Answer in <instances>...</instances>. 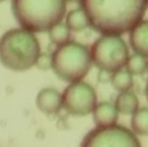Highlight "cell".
<instances>
[{
    "label": "cell",
    "mask_w": 148,
    "mask_h": 147,
    "mask_svg": "<svg viewBox=\"0 0 148 147\" xmlns=\"http://www.w3.org/2000/svg\"><path fill=\"white\" fill-rule=\"evenodd\" d=\"M81 7L96 32L122 36L143 20L148 0H81Z\"/></svg>",
    "instance_id": "obj_1"
},
{
    "label": "cell",
    "mask_w": 148,
    "mask_h": 147,
    "mask_svg": "<svg viewBox=\"0 0 148 147\" xmlns=\"http://www.w3.org/2000/svg\"><path fill=\"white\" fill-rule=\"evenodd\" d=\"M41 46L34 32L11 29L0 37V63L11 71H26L36 66Z\"/></svg>",
    "instance_id": "obj_2"
},
{
    "label": "cell",
    "mask_w": 148,
    "mask_h": 147,
    "mask_svg": "<svg viewBox=\"0 0 148 147\" xmlns=\"http://www.w3.org/2000/svg\"><path fill=\"white\" fill-rule=\"evenodd\" d=\"M66 0H12V12L20 26L34 33L49 32L66 16Z\"/></svg>",
    "instance_id": "obj_3"
},
{
    "label": "cell",
    "mask_w": 148,
    "mask_h": 147,
    "mask_svg": "<svg viewBox=\"0 0 148 147\" xmlns=\"http://www.w3.org/2000/svg\"><path fill=\"white\" fill-rule=\"evenodd\" d=\"M92 64L90 50L79 42L70 41L60 45L53 53V71L67 83L83 80Z\"/></svg>",
    "instance_id": "obj_4"
},
{
    "label": "cell",
    "mask_w": 148,
    "mask_h": 147,
    "mask_svg": "<svg viewBox=\"0 0 148 147\" xmlns=\"http://www.w3.org/2000/svg\"><path fill=\"white\" fill-rule=\"evenodd\" d=\"M93 64L101 72H113L123 68L130 57L129 46L118 34H101L90 47Z\"/></svg>",
    "instance_id": "obj_5"
},
{
    "label": "cell",
    "mask_w": 148,
    "mask_h": 147,
    "mask_svg": "<svg viewBox=\"0 0 148 147\" xmlns=\"http://www.w3.org/2000/svg\"><path fill=\"white\" fill-rule=\"evenodd\" d=\"M97 105V95L90 84L83 80L70 83L63 92V108L75 117L92 114Z\"/></svg>",
    "instance_id": "obj_6"
},
{
    "label": "cell",
    "mask_w": 148,
    "mask_h": 147,
    "mask_svg": "<svg viewBox=\"0 0 148 147\" xmlns=\"http://www.w3.org/2000/svg\"><path fill=\"white\" fill-rule=\"evenodd\" d=\"M83 146H140L136 134L119 125L96 128L84 137Z\"/></svg>",
    "instance_id": "obj_7"
},
{
    "label": "cell",
    "mask_w": 148,
    "mask_h": 147,
    "mask_svg": "<svg viewBox=\"0 0 148 147\" xmlns=\"http://www.w3.org/2000/svg\"><path fill=\"white\" fill-rule=\"evenodd\" d=\"M37 108L45 114H56L63 108V93L55 88L46 87L41 89L36 99Z\"/></svg>",
    "instance_id": "obj_8"
},
{
    "label": "cell",
    "mask_w": 148,
    "mask_h": 147,
    "mask_svg": "<svg viewBox=\"0 0 148 147\" xmlns=\"http://www.w3.org/2000/svg\"><path fill=\"white\" fill-rule=\"evenodd\" d=\"M118 116H119V112H118L115 104H112L109 101L97 103L96 108L92 112L93 122H95L96 128L115 125L118 121Z\"/></svg>",
    "instance_id": "obj_9"
},
{
    "label": "cell",
    "mask_w": 148,
    "mask_h": 147,
    "mask_svg": "<svg viewBox=\"0 0 148 147\" xmlns=\"http://www.w3.org/2000/svg\"><path fill=\"white\" fill-rule=\"evenodd\" d=\"M130 43L135 53L148 57V20H142L130 30Z\"/></svg>",
    "instance_id": "obj_10"
},
{
    "label": "cell",
    "mask_w": 148,
    "mask_h": 147,
    "mask_svg": "<svg viewBox=\"0 0 148 147\" xmlns=\"http://www.w3.org/2000/svg\"><path fill=\"white\" fill-rule=\"evenodd\" d=\"M114 104L121 114H134L139 109V99L130 91L119 92Z\"/></svg>",
    "instance_id": "obj_11"
},
{
    "label": "cell",
    "mask_w": 148,
    "mask_h": 147,
    "mask_svg": "<svg viewBox=\"0 0 148 147\" xmlns=\"http://www.w3.org/2000/svg\"><path fill=\"white\" fill-rule=\"evenodd\" d=\"M66 24H67V26L72 32H83V30H85L88 26H90L89 17H88L87 12L84 11L83 7L71 11L70 13L67 14Z\"/></svg>",
    "instance_id": "obj_12"
},
{
    "label": "cell",
    "mask_w": 148,
    "mask_h": 147,
    "mask_svg": "<svg viewBox=\"0 0 148 147\" xmlns=\"http://www.w3.org/2000/svg\"><path fill=\"white\" fill-rule=\"evenodd\" d=\"M110 83H112L113 88L117 89L118 92L130 91L134 84V75L127 68L123 67V68L113 72L110 76Z\"/></svg>",
    "instance_id": "obj_13"
},
{
    "label": "cell",
    "mask_w": 148,
    "mask_h": 147,
    "mask_svg": "<svg viewBox=\"0 0 148 147\" xmlns=\"http://www.w3.org/2000/svg\"><path fill=\"white\" fill-rule=\"evenodd\" d=\"M131 128L136 135L148 137V108L138 109L132 114Z\"/></svg>",
    "instance_id": "obj_14"
},
{
    "label": "cell",
    "mask_w": 148,
    "mask_h": 147,
    "mask_svg": "<svg viewBox=\"0 0 148 147\" xmlns=\"http://www.w3.org/2000/svg\"><path fill=\"white\" fill-rule=\"evenodd\" d=\"M71 29L67 26V24H63V22H58L56 25H54L53 28L49 30V37H50V41L53 42L56 46H60V45H64L67 42H70L71 38Z\"/></svg>",
    "instance_id": "obj_15"
},
{
    "label": "cell",
    "mask_w": 148,
    "mask_h": 147,
    "mask_svg": "<svg viewBox=\"0 0 148 147\" xmlns=\"http://www.w3.org/2000/svg\"><path fill=\"white\" fill-rule=\"evenodd\" d=\"M126 68L131 72L132 75H144L148 71V57H144L142 54L135 53L134 55H130L126 63Z\"/></svg>",
    "instance_id": "obj_16"
},
{
    "label": "cell",
    "mask_w": 148,
    "mask_h": 147,
    "mask_svg": "<svg viewBox=\"0 0 148 147\" xmlns=\"http://www.w3.org/2000/svg\"><path fill=\"white\" fill-rule=\"evenodd\" d=\"M36 67L42 71L53 70V54H39L38 59L36 62Z\"/></svg>",
    "instance_id": "obj_17"
},
{
    "label": "cell",
    "mask_w": 148,
    "mask_h": 147,
    "mask_svg": "<svg viewBox=\"0 0 148 147\" xmlns=\"http://www.w3.org/2000/svg\"><path fill=\"white\" fill-rule=\"evenodd\" d=\"M67 3H81V0H66Z\"/></svg>",
    "instance_id": "obj_18"
},
{
    "label": "cell",
    "mask_w": 148,
    "mask_h": 147,
    "mask_svg": "<svg viewBox=\"0 0 148 147\" xmlns=\"http://www.w3.org/2000/svg\"><path fill=\"white\" fill-rule=\"evenodd\" d=\"M145 97H147V100H148V83H147V87H145Z\"/></svg>",
    "instance_id": "obj_19"
},
{
    "label": "cell",
    "mask_w": 148,
    "mask_h": 147,
    "mask_svg": "<svg viewBox=\"0 0 148 147\" xmlns=\"http://www.w3.org/2000/svg\"><path fill=\"white\" fill-rule=\"evenodd\" d=\"M0 1H4V0H0Z\"/></svg>",
    "instance_id": "obj_20"
}]
</instances>
